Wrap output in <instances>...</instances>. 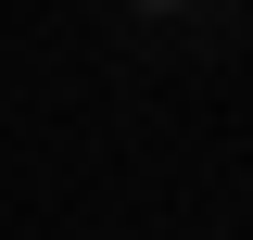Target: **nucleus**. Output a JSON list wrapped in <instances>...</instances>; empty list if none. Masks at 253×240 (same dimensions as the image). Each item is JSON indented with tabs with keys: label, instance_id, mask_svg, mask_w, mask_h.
Masks as SVG:
<instances>
[{
	"label": "nucleus",
	"instance_id": "obj_1",
	"mask_svg": "<svg viewBox=\"0 0 253 240\" xmlns=\"http://www.w3.org/2000/svg\"><path fill=\"white\" fill-rule=\"evenodd\" d=\"M152 13H190V0H152Z\"/></svg>",
	"mask_w": 253,
	"mask_h": 240
}]
</instances>
